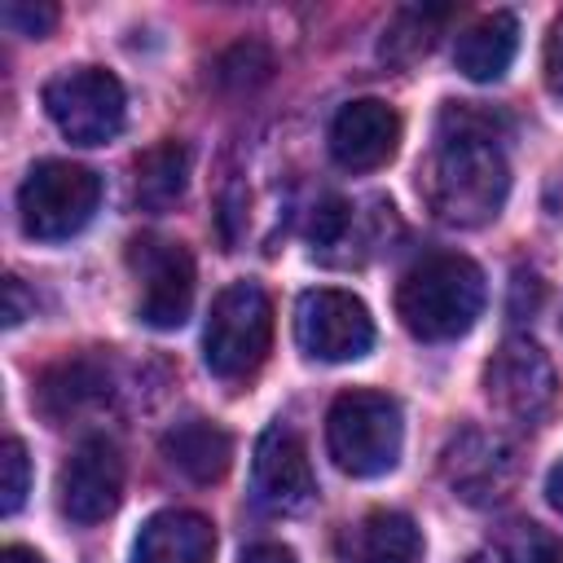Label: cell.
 Segmentation results:
<instances>
[{"label":"cell","instance_id":"cell-1","mask_svg":"<svg viewBox=\"0 0 563 563\" xmlns=\"http://www.w3.org/2000/svg\"><path fill=\"white\" fill-rule=\"evenodd\" d=\"M510 189L501 154V119L466 101H449L435 119V141L422 163V198L453 229L488 224Z\"/></svg>","mask_w":563,"mask_h":563},{"label":"cell","instance_id":"cell-2","mask_svg":"<svg viewBox=\"0 0 563 563\" xmlns=\"http://www.w3.org/2000/svg\"><path fill=\"white\" fill-rule=\"evenodd\" d=\"M484 273L475 260L457 251H440L418 260L396 286V317L422 343L462 339L484 312Z\"/></svg>","mask_w":563,"mask_h":563},{"label":"cell","instance_id":"cell-3","mask_svg":"<svg viewBox=\"0 0 563 563\" xmlns=\"http://www.w3.org/2000/svg\"><path fill=\"white\" fill-rule=\"evenodd\" d=\"M400 440H405L400 405L387 391L352 387L334 396L325 413V449L343 475L352 479L387 475L400 462Z\"/></svg>","mask_w":563,"mask_h":563},{"label":"cell","instance_id":"cell-4","mask_svg":"<svg viewBox=\"0 0 563 563\" xmlns=\"http://www.w3.org/2000/svg\"><path fill=\"white\" fill-rule=\"evenodd\" d=\"M273 347V303L255 282H229L207 312L202 361L216 378H251Z\"/></svg>","mask_w":563,"mask_h":563},{"label":"cell","instance_id":"cell-5","mask_svg":"<svg viewBox=\"0 0 563 563\" xmlns=\"http://www.w3.org/2000/svg\"><path fill=\"white\" fill-rule=\"evenodd\" d=\"M101 202V176L92 167L44 158L26 172L18 189V220L22 233L35 242H66L75 238Z\"/></svg>","mask_w":563,"mask_h":563},{"label":"cell","instance_id":"cell-6","mask_svg":"<svg viewBox=\"0 0 563 563\" xmlns=\"http://www.w3.org/2000/svg\"><path fill=\"white\" fill-rule=\"evenodd\" d=\"M44 110L57 132L75 145H106L123 132L128 97L123 84L101 66H75L44 84Z\"/></svg>","mask_w":563,"mask_h":563},{"label":"cell","instance_id":"cell-7","mask_svg":"<svg viewBox=\"0 0 563 563\" xmlns=\"http://www.w3.org/2000/svg\"><path fill=\"white\" fill-rule=\"evenodd\" d=\"M128 268L141 286L136 317L150 330H176L185 325L194 308V255L158 233H141L128 242Z\"/></svg>","mask_w":563,"mask_h":563},{"label":"cell","instance_id":"cell-8","mask_svg":"<svg viewBox=\"0 0 563 563\" xmlns=\"http://www.w3.org/2000/svg\"><path fill=\"white\" fill-rule=\"evenodd\" d=\"M295 343L312 361H356L374 347V317L352 290L317 286L295 303Z\"/></svg>","mask_w":563,"mask_h":563},{"label":"cell","instance_id":"cell-9","mask_svg":"<svg viewBox=\"0 0 563 563\" xmlns=\"http://www.w3.org/2000/svg\"><path fill=\"white\" fill-rule=\"evenodd\" d=\"M484 396L493 400L497 413H506L515 422H528V427L541 422L559 396L550 356L528 334L501 339V347L484 361Z\"/></svg>","mask_w":563,"mask_h":563},{"label":"cell","instance_id":"cell-10","mask_svg":"<svg viewBox=\"0 0 563 563\" xmlns=\"http://www.w3.org/2000/svg\"><path fill=\"white\" fill-rule=\"evenodd\" d=\"M123 501V457L114 449V440L106 435H88L75 444V453L66 457L62 475H57V506L70 523H101L119 510Z\"/></svg>","mask_w":563,"mask_h":563},{"label":"cell","instance_id":"cell-11","mask_svg":"<svg viewBox=\"0 0 563 563\" xmlns=\"http://www.w3.org/2000/svg\"><path fill=\"white\" fill-rule=\"evenodd\" d=\"M251 484H255V501L273 515H295L312 501L317 479H312L308 444L299 440L295 427H286V422L264 427V435L255 440Z\"/></svg>","mask_w":563,"mask_h":563},{"label":"cell","instance_id":"cell-12","mask_svg":"<svg viewBox=\"0 0 563 563\" xmlns=\"http://www.w3.org/2000/svg\"><path fill=\"white\" fill-rule=\"evenodd\" d=\"M400 150V114L378 97H356L330 119V158L343 172H378Z\"/></svg>","mask_w":563,"mask_h":563},{"label":"cell","instance_id":"cell-13","mask_svg":"<svg viewBox=\"0 0 563 563\" xmlns=\"http://www.w3.org/2000/svg\"><path fill=\"white\" fill-rule=\"evenodd\" d=\"M444 475L449 484L457 488V497L484 506V501H497L510 479H515V462H510V449L497 440V435H484V431H462L449 453H444Z\"/></svg>","mask_w":563,"mask_h":563},{"label":"cell","instance_id":"cell-14","mask_svg":"<svg viewBox=\"0 0 563 563\" xmlns=\"http://www.w3.org/2000/svg\"><path fill=\"white\" fill-rule=\"evenodd\" d=\"M132 563H216V528L198 510H158L141 523Z\"/></svg>","mask_w":563,"mask_h":563},{"label":"cell","instance_id":"cell-15","mask_svg":"<svg viewBox=\"0 0 563 563\" xmlns=\"http://www.w3.org/2000/svg\"><path fill=\"white\" fill-rule=\"evenodd\" d=\"M339 563H422V528L405 510H365L339 532Z\"/></svg>","mask_w":563,"mask_h":563},{"label":"cell","instance_id":"cell-16","mask_svg":"<svg viewBox=\"0 0 563 563\" xmlns=\"http://www.w3.org/2000/svg\"><path fill=\"white\" fill-rule=\"evenodd\" d=\"M515 53H519V22H515V13L497 9V13L471 22V26L457 35V44H453V66H457L471 84H497V79L510 70Z\"/></svg>","mask_w":563,"mask_h":563},{"label":"cell","instance_id":"cell-17","mask_svg":"<svg viewBox=\"0 0 563 563\" xmlns=\"http://www.w3.org/2000/svg\"><path fill=\"white\" fill-rule=\"evenodd\" d=\"M163 457L194 484H216L233 466V435L220 422L189 418L163 431Z\"/></svg>","mask_w":563,"mask_h":563},{"label":"cell","instance_id":"cell-18","mask_svg":"<svg viewBox=\"0 0 563 563\" xmlns=\"http://www.w3.org/2000/svg\"><path fill=\"white\" fill-rule=\"evenodd\" d=\"M110 396V374L88 361V356H75V361H57L40 374L35 383V409L48 418V422H66L75 413H84L88 405L106 400Z\"/></svg>","mask_w":563,"mask_h":563},{"label":"cell","instance_id":"cell-19","mask_svg":"<svg viewBox=\"0 0 563 563\" xmlns=\"http://www.w3.org/2000/svg\"><path fill=\"white\" fill-rule=\"evenodd\" d=\"M189 185V150L180 141H158L136 158V202L145 211H167Z\"/></svg>","mask_w":563,"mask_h":563},{"label":"cell","instance_id":"cell-20","mask_svg":"<svg viewBox=\"0 0 563 563\" xmlns=\"http://www.w3.org/2000/svg\"><path fill=\"white\" fill-rule=\"evenodd\" d=\"M453 9H400L391 18V26L383 31V44H378V57L391 62V66H413L418 57L431 53L440 26L449 22Z\"/></svg>","mask_w":563,"mask_h":563},{"label":"cell","instance_id":"cell-21","mask_svg":"<svg viewBox=\"0 0 563 563\" xmlns=\"http://www.w3.org/2000/svg\"><path fill=\"white\" fill-rule=\"evenodd\" d=\"M501 563H563V541L541 523L523 519L501 541Z\"/></svg>","mask_w":563,"mask_h":563},{"label":"cell","instance_id":"cell-22","mask_svg":"<svg viewBox=\"0 0 563 563\" xmlns=\"http://www.w3.org/2000/svg\"><path fill=\"white\" fill-rule=\"evenodd\" d=\"M268 70H273V57H268V48L255 44V40L233 44V48L216 62V79H220L224 88H255V84L268 79Z\"/></svg>","mask_w":563,"mask_h":563},{"label":"cell","instance_id":"cell-23","mask_svg":"<svg viewBox=\"0 0 563 563\" xmlns=\"http://www.w3.org/2000/svg\"><path fill=\"white\" fill-rule=\"evenodd\" d=\"M26 488H31V457H26V444L9 435L0 449V510L13 515L26 501Z\"/></svg>","mask_w":563,"mask_h":563},{"label":"cell","instance_id":"cell-24","mask_svg":"<svg viewBox=\"0 0 563 563\" xmlns=\"http://www.w3.org/2000/svg\"><path fill=\"white\" fill-rule=\"evenodd\" d=\"M0 18H4V26L13 31V35H31V40H44L53 26H57V9L53 4H31V0H9L4 9H0Z\"/></svg>","mask_w":563,"mask_h":563},{"label":"cell","instance_id":"cell-25","mask_svg":"<svg viewBox=\"0 0 563 563\" xmlns=\"http://www.w3.org/2000/svg\"><path fill=\"white\" fill-rule=\"evenodd\" d=\"M545 88L563 101V13L550 22V35H545Z\"/></svg>","mask_w":563,"mask_h":563},{"label":"cell","instance_id":"cell-26","mask_svg":"<svg viewBox=\"0 0 563 563\" xmlns=\"http://www.w3.org/2000/svg\"><path fill=\"white\" fill-rule=\"evenodd\" d=\"M242 563H299L286 545H273V541H260V545H251L246 554H242Z\"/></svg>","mask_w":563,"mask_h":563},{"label":"cell","instance_id":"cell-27","mask_svg":"<svg viewBox=\"0 0 563 563\" xmlns=\"http://www.w3.org/2000/svg\"><path fill=\"white\" fill-rule=\"evenodd\" d=\"M4 295H9V308H4V325H18V321L26 317V295H22V282H18V277H9V282H4Z\"/></svg>","mask_w":563,"mask_h":563},{"label":"cell","instance_id":"cell-28","mask_svg":"<svg viewBox=\"0 0 563 563\" xmlns=\"http://www.w3.org/2000/svg\"><path fill=\"white\" fill-rule=\"evenodd\" d=\"M545 501L563 515V462H554V466H550V475H545Z\"/></svg>","mask_w":563,"mask_h":563},{"label":"cell","instance_id":"cell-29","mask_svg":"<svg viewBox=\"0 0 563 563\" xmlns=\"http://www.w3.org/2000/svg\"><path fill=\"white\" fill-rule=\"evenodd\" d=\"M0 563H44V559H40L31 545H4V550H0Z\"/></svg>","mask_w":563,"mask_h":563}]
</instances>
